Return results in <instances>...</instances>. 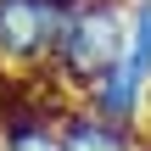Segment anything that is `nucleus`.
<instances>
[{
    "mask_svg": "<svg viewBox=\"0 0 151 151\" xmlns=\"http://www.w3.org/2000/svg\"><path fill=\"white\" fill-rule=\"evenodd\" d=\"M129 50V0H78L50 67H45V84H50V101L67 106V101H84Z\"/></svg>",
    "mask_w": 151,
    "mask_h": 151,
    "instance_id": "f257e3e1",
    "label": "nucleus"
},
{
    "mask_svg": "<svg viewBox=\"0 0 151 151\" xmlns=\"http://www.w3.org/2000/svg\"><path fill=\"white\" fill-rule=\"evenodd\" d=\"M78 0H0V67L45 73Z\"/></svg>",
    "mask_w": 151,
    "mask_h": 151,
    "instance_id": "f03ea898",
    "label": "nucleus"
},
{
    "mask_svg": "<svg viewBox=\"0 0 151 151\" xmlns=\"http://www.w3.org/2000/svg\"><path fill=\"white\" fill-rule=\"evenodd\" d=\"M56 140L62 151H151V134L134 123H112L84 101L56 106Z\"/></svg>",
    "mask_w": 151,
    "mask_h": 151,
    "instance_id": "7ed1b4c3",
    "label": "nucleus"
}]
</instances>
